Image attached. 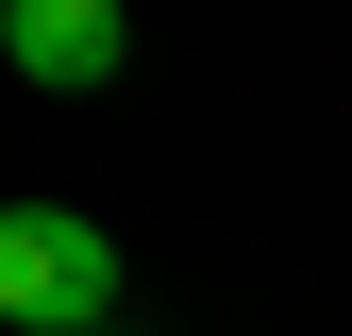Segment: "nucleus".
<instances>
[{
	"label": "nucleus",
	"mask_w": 352,
	"mask_h": 336,
	"mask_svg": "<svg viewBox=\"0 0 352 336\" xmlns=\"http://www.w3.org/2000/svg\"><path fill=\"white\" fill-rule=\"evenodd\" d=\"M0 319L17 336H118V235L84 202H17L0 219Z\"/></svg>",
	"instance_id": "1"
},
{
	"label": "nucleus",
	"mask_w": 352,
	"mask_h": 336,
	"mask_svg": "<svg viewBox=\"0 0 352 336\" xmlns=\"http://www.w3.org/2000/svg\"><path fill=\"white\" fill-rule=\"evenodd\" d=\"M0 51H17L34 84H118V67H135V17H118V0H17Z\"/></svg>",
	"instance_id": "2"
}]
</instances>
